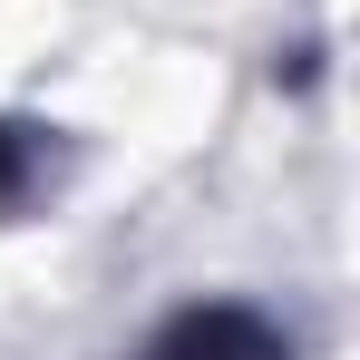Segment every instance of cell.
Instances as JSON below:
<instances>
[{"instance_id":"1","label":"cell","mask_w":360,"mask_h":360,"mask_svg":"<svg viewBox=\"0 0 360 360\" xmlns=\"http://www.w3.org/2000/svg\"><path fill=\"white\" fill-rule=\"evenodd\" d=\"M166 360H273V341L253 321H234V311H214V321H185Z\"/></svg>"}]
</instances>
